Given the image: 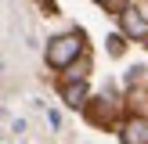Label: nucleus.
I'll list each match as a JSON object with an SVG mask.
<instances>
[{"label":"nucleus","instance_id":"423d86ee","mask_svg":"<svg viewBox=\"0 0 148 144\" xmlns=\"http://www.w3.org/2000/svg\"><path fill=\"white\" fill-rule=\"evenodd\" d=\"M101 4H105V0H101Z\"/></svg>","mask_w":148,"mask_h":144},{"label":"nucleus","instance_id":"f257e3e1","mask_svg":"<svg viewBox=\"0 0 148 144\" xmlns=\"http://www.w3.org/2000/svg\"><path fill=\"white\" fill-rule=\"evenodd\" d=\"M79 36L76 33H69V36H58L54 43H47V61L54 65V69H65V65H72L76 61V54H79Z\"/></svg>","mask_w":148,"mask_h":144},{"label":"nucleus","instance_id":"f03ea898","mask_svg":"<svg viewBox=\"0 0 148 144\" xmlns=\"http://www.w3.org/2000/svg\"><path fill=\"white\" fill-rule=\"evenodd\" d=\"M123 33L134 36V40H148V18H141L137 11H123Z\"/></svg>","mask_w":148,"mask_h":144},{"label":"nucleus","instance_id":"7ed1b4c3","mask_svg":"<svg viewBox=\"0 0 148 144\" xmlns=\"http://www.w3.org/2000/svg\"><path fill=\"white\" fill-rule=\"evenodd\" d=\"M123 144H148V119H130L123 126Z\"/></svg>","mask_w":148,"mask_h":144},{"label":"nucleus","instance_id":"39448f33","mask_svg":"<svg viewBox=\"0 0 148 144\" xmlns=\"http://www.w3.org/2000/svg\"><path fill=\"white\" fill-rule=\"evenodd\" d=\"M108 47H112V54H119V50H123V40H119V36H112V40H108Z\"/></svg>","mask_w":148,"mask_h":144},{"label":"nucleus","instance_id":"20e7f679","mask_svg":"<svg viewBox=\"0 0 148 144\" xmlns=\"http://www.w3.org/2000/svg\"><path fill=\"white\" fill-rule=\"evenodd\" d=\"M83 97H87V86L83 83H72V86H65V105H83Z\"/></svg>","mask_w":148,"mask_h":144}]
</instances>
